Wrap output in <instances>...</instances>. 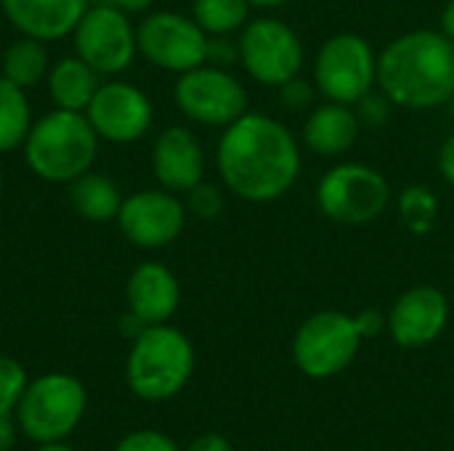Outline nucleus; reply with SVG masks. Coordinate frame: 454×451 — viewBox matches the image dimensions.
<instances>
[{
    "mask_svg": "<svg viewBox=\"0 0 454 451\" xmlns=\"http://www.w3.org/2000/svg\"><path fill=\"white\" fill-rule=\"evenodd\" d=\"M303 152L293 130L261 112H245L223 128L215 146V167L223 186L253 205L282 199L298 181Z\"/></svg>",
    "mask_w": 454,
    "mask_h": 451,
    "instance_id": "nucleus-1",
    "label": "nucleus"
},
{
    "mask_svg": "<svg viewBox=\"0 0 454 451\" xmlns=\"http://www.w3.org/2000/svg\"><path fill=\"white\" fill-rule=\"evenodd\" d=\"M378 88L402 109H436L454 98V43L442 29H412L378 53Z\"/></svg>",
    "mask_w": 454,
    "mask_h": 451,
    "instance_id": "nucleus-2",
    "label": "nucleus"
},
{
    "mask_svg": "<svg viewBox=\"0 0 454 451\" xmlns=\"http://www.w3.org/2000/svg\"><path fill=\"white\" fill-rule=\"evenodd\" d=\"M98 133L85 112L53 109L32 122L24 141L27 167L48 183H72L88 173L98 154Z\"/></svg>",
    "mask_w": 454,
    "mask_h": 451,
    "instance_id": "nucleus-3",
    "label": "nucleus"
},
{
    "mask_svg": "<svg viewBox=\"0 0 454 451\" xmlns=\"http://www.w3.org/2000/svg\"><path fill=\"white\" fill-rule=\"evenodd\" d=\"M194 372V346L168 324H149L128 354L125 377L144 401H165L184 391Z\"/></svg>",
    "mask_w": 454,
    "mask_h": 451,
    "instance_id": "nucleus-4",
    "label": "nucleus"
},
{
    "mask_svg": "<svg viewBox=\"0 0 454 451\" xmlns=\"http://www.w3.org/2000/svg\"><path fill=\"white\" fill-rule=\"evenodd\" d=\"M391 205V183L364 162H340L317 183L319 213L340 226L375 223Z\"/></svg>",
    "mask_w": 454,
    "mask_h": 451,
    "instance_id": "nucleus-5",
    "label": "nucleus"
},
{
    "mask_svg": "<svg viewBox=\"0 0 454 451\" xmlns=\"http://www.w3.org/2000/svg\"><path fill=\"white\" fill-rule=\"evenodd\" d=\"M378 85V53L356 32L327 37L314 58V88L338 104H356Z\"/></svg>",
    "mask_w": 454,
    "mask_h": 451,
    "instance_id": "nucleus-6",
    "label": "nucleus"
},
{
    "mask_svg": "<svg viewBox=\"0 0 454 451\" xmlns=\"http://www.w3.org/2000/svg\"><path fill=\"white\" fill-rule=\"evenodd\" d=\"M85 415V388L77 377L48 372L27 385L19 404V425L37 444L67 439Z\"/></svg>",
    "mask_w": 454,
    "mask_h": 451,
    "instance_id": "nucleus-7",
    "label": "nucleus"
},
{
    "mask_svg": "<svg viewBox=\"0 0 454 451\" xmlns=\"http://www.w3.org/2000/svg\"><path fill=\"white\" fill-rule=\"evenodd\" d=\"M362 332L356 319L343 311H317L309 316L293 340V359L298 369L314 380L335 377L359 354Z\"/></svg>",
    "mask_w": 454,
    "mask_h": 451,
    "instance_id": "nucleus-8",
    "label": "nucleus"
},
{
    "mask_svg": "<svg viewBox=\"0 0 454 451\" xmlns=\"http://www.w3.org/2000/svg\"><path fill=\"white\" fill-rule=\"evenodd\" d=\"M173 98L186 120L207 128H229L245 112H250V96L242 80L213 64H202L178 74Z\"/></svg>",
    "mask_w": 454,
    "mask_h": 451,
    "instance_id": "nucleus-9",
    "label": "nucleus"
},
{
    "mask_svg": "<svg viewBox=\"0 0 454 451\" xmlns=\"http://www.w3.org/2000/svg\"><path fill=\"white\" fill-rule=\"evenodd\" d=\"M239 64L245 72L269 88H279L303 69V43L298 32L274 16H258L239 32Z\"/></svg>",
    "mask_w": 454,
    "mask_h": 451,
    "instance_id": "nucleus-10",
    "label": "nucleus"
},
{
    "mask_svg": "<svg viewBox=\"0 0 454 451\" xmlns=\"http://www.w3.org/2000/svg\"><path fill=\"white\" fill-rule=\"evenodd\" d=\"M72 37H74V56H80L98 74H109V77L122 74L138 53L136 29L128 13L112 3L88 5Z\"/></svg>",
    "mask_w": 454,
    "mask_h": 451,
    "instance_id": "nucleus-11",
    "label": "nucleus"
},
{
    "mask_svg": "<svg viewBox=\"0 0 454 451\" xmlns=\"http://www.w3.org/2000/svg\"><path fill=\"white\" fill-rule=\"evenodd\" d=\"M138 53L165 69L184 74L207 61V32L184 13L154 11L136 27Z\"/></svg>",
    "mask_w": 454,
    "mask_h": 451,
    "instance_id": "nucleus-12",
    "label": "nucleus"
},
{
    "mask_svg": "<svg viewBox=\"0 0 454 451\" xmlns=\"http://www.w3.org/2000/svg\"><path fill=\"white\" fill-rule=\"evenodd\" d=\"M189 221L186 202L168 189H144L122 199L117 226L122 237L141 250H160L173 245Z\"/></svg>",
    "mask_w": 454,
    "mask_h": 451,
    "instance_id": "nucleus-13",
    "label": "nucleus"
},
{
    "mask_svg": "<svg viewBox=\"0 0 454 451\" xmlns=\"http://www.w3.org/2000/svg\"><path fill=\"white\" fill-rule=\"evenodd\" d=\"M85 117L98 138L109 144H136L149 133L154 122V106L138 85L112 80L98 85Z\"/></svg>",
    "mask_w": 454,
    "mask_h": 451,
    "instance_id": "nucleus-14",
    "label": "nucleus"
},
{
    "mask_svg": "<svg viewBox=\"0 0 454 451\" xmlns=\"http://www.w3.org/2000/svg\"><path fill=\"white\" fill-rule=\"evenodd\" d=\"M450 322V300L439 287L418 284L402 292L388 314L391 338L402 348H426L442 338Z\"/></svg>",
    "mask_w": 454,
    "mask_h": 451,
    "instance_id": "nucleus-15",
    "label": "nucleus"
},
{
    "mask_svg": "<svg viewBox=\"0 0 454 451\" xmlns=\"http://www.w3.org/2000/svg\"><path fill=\"white\" fill-rule=\"evenodd\" d=\"M207 157L200 136L186 125L165 128L152 146V173L157 183L173 194H186L205 181Z\"/></svg>",
    "mask_w": 454,
    "mask_h": 451,
    "instance_id": "nucleus-16",
    "label": "nucleus"
},
{
    "mask_svg": "<svg viewBox=\"0 0 454 451\" xmlns=\"http://www.w3.org/2000/svg\"><path fill=\"white\" fill-rule=\"evenodd\" d=\"M88 5V0H0L11 27L43 43L72 35Z\"/></svg>",
    "mask_w": 454,
    "mask_h": 451,
    "instance_id": "nucleus-17",
    "label": "nucleus"
},
{
    "mask_svg": "<svg viewBox=\"0 0 454 451\" xmlns=\"http://www.w3.org/2000/svg\"><path fill=\"white\" fill-rule=\"evenodd\" d=\"M128 311L146 324H165L181 303V284L176 274L157 260L138 263L125 284Z\"/></svg>",
    "mask_w": 454,
    "mask_h": 451,
    "instance_id": "nucleus-18",
    "label": "nucleus"
},
{
    "mask_svg": "<svg viewBox=\"0 0 454 451\" xmlns=\"http://www.w3.org/2000/svg\"><path fill=\"white\" fill-rule=\"evenodd\" d=\"M362 133L359 117L351 104L325 101L311 109L303 122V144L317 157L346 154Z\"/></svg>",
    "mask_w": 454,
    "mask_h": 451,
    "instance_id": "nucleus-19",
    "label": "nucleus"
},
{
    "mask_svg": "<svg viewBox=\"0 0 454 451\" xmlns=\"http://www.w3.org/2000/svg\"><path fill=\"white\" fill-rule=\"evenodd\" d=\"M98 72L88 66L80 56H67L59 58L48 69V93L56 109H69V112H85L88 104L93 101L98 90Z\"/></svg>",
    "mask_w": 454,
    "mask_h": 451,
    "instance_id": "nucleus-20",
    "label": "nucleus"
},
{
    "mask_svg": "<svg viewBox=\"0 0 454 451\" xmlns=\"http://www.w3.org/2000/svg\"><path fill=\"white\" fill-rule=\"evenodd\" d=\"M122 191L120 186L104 175V173H82L69 183V202L74 213L90 223H109L117 221V213L122 207Z\"/></svg>",
    "mask_w": 454,
    "mask_h": 451,
    "instance_id": "nucleus-21",
    "label": "nucleus"
},
{
    "mask_svg": "<svg viewBox=\"0 0 454 451\" xmlns=\"http://www.w3.org/2000/svg\"><path fill=\"white\" fill-rule=\"evenodd\" d=\"M3 77L11 80L19 88H32L37 85L43 77H48V51L43 45V40L27 37L21 35L19 40H13L5 53H3Z\"/></svg>",
    "mask_w": 454,
    "mask_h": 451,
    "instance_id": "nucleus-22",
    "label": "nucleus"
},
{
    "mask_svg": "<svg viewBox=\"0 0 454 451\" xmlns=\"http://www.w3.org/2000/svg\"><path fill=\"white\" fill-rule=\"evenodd\" d=\"M32 128V106L24 88L0 74V152L24 146Z\"/></svg>",
    "mask_w": 454,
    "mask_h": 451,
    "instance_id": "nucleus-23",
    "label": "nucleus"
},
{
    "mask_svg": "<svg viewBox=\"0 0 454 451\" xmlns=\"http://www.w3.org/2000/svg\"><path fill=\"white\" fill-rule=\"evenodd\" d=\"M399 218L404 229L415 237H426L436 229L439 221V197L434 194L431 186L426 183H412L404 186L399 199H396Z\"/></svg>",
    "mask_w": 454,
    "mask_h": 451,
    "instance_id": "nucleus-24",
    "label": "nucleus"
},
{
    "mask_svg": "<svg viewBox=\"0 0 454 451\" xmlns=\"http://www.w3.org/2000/svg\"><path fill=\"white\" fill-rule=\"evenodd\" d=\"M250 8L247 0H194L192 19L207 35H234L247 24Z\"/></svg>",
    "mask_w": 454,
    "mask_h": 451,
    "instance_id": "nucleus-25",
    "label": "nucleus"
},
{
    "mask_svg": "<svg viewBox=\"0 0 454 451\" xmlns=\"http://www.w3.org/2000/svg\"><path fill=\"white\" fill-rule=\"evenodd\" d=\"M27 372L16 359L0 356V415H11L19 409L27 391Z\"/></svg>",
    "mask_w": 454,
    "mask_h": 451,
    "instance_id": "nucleus-26",
    "label": "nucleus"
},
{
    "mask_svg": "<svg viewBox=\"0 0 454 451\" xmlns=\"http://www.w3.org/2000/svg\"><path fill=\"white\" fill-rule=\"evenodd\" d=\"M223 189L207 181H200L194 189L186 191V210L189 215L200 218V221H215L223 213Z\"/></svg>",
    "mask_w": 454,
    "mask_h": 451,
    "instance_id": "nucleus-27",
    "label": "nucleus"
},
{
    "mask_svg": "<svg viewBox=\"0 0 454 451\" xmlns=\"http://www.w3.org/2000/svg\"><path fill=\"white\" fill-rule=\"evenodd\" d=\"M354 112L359 117V125L362 128H370V130H380L388 120H391V112H394V101L383 93V90H370L367 96H362L356 104H354Z\"/></svg>",
    "mask_w": 454,
    "mask_h": 451,
    "instance_id": "nucleus-28",
    "label": "nucleus"
},
{
    "mask_svg": "<svg viewBox=\"0 0 454 451\" xmlns=\"http://www.w3.org/2000/svg\"><path fill=\"white\" fill-rule=\"evenodd\" d=\"M114 451H178V447L160 431H136L125 436Z\"/></svg>",
    "mask_w": 454,
    "mask_h": 451,
    "instance_id": "nucleus-29",
    "label": "nucleus"
},
{
    "mask_svg": "<svg viewBox=\"0 0 454 451\" xmlns=\"http://www.w3.org/2000/svg\"><path fill=\"white\" fill-rule=\"evenodd\" d=\"M239 61V43L231 40V35H207V61L213 66H231Z\"/></svg>",
    "mask_w": 454,
    "mask_h": 451,
    "instance_id": "nucleus-30",
    "label": "nucleus"
},
{
    "mask_svg": "<svg viewBox=\"0 0 454 451\" xmlns=\"http://www.w3.org/2000/svg\"><path fill=\"white\" fill-rule=\"evenodd\" d=\"M311 88H314V85L306 82V80H301V74H298V77L287 80L285 85H279L277 90H279V101H282L290 112H301V109H306V106L311 104V96H314Z\"/></svg>",
    "mask_w": 454,
    "mask_h": 451,
    "instance_id": "nucleus-31",
    "label": "nucleus"
},
{
    "mask_svg": "<svg viewBox=\"0 0 454 451\" xmlns=\"http://www.w3.org/2000/svg\"><path fill=\"white\" fill-rule=\"evenodd\" d=\"M354 319H356V327H359L362 338H378L383 332V327H388V316H383L375 308H364Z\"/></svg>",
    "mask_w": 454,
    "mask_h": 451,
    "instance_id": "nucleus-32",
    "label": "nucleus"
},
{
    "mask_svg": "<svg viewBox=\"0 0 454 451\" xmlns=\"http://www.w3.org/2000/svg\"><path fill=\"white\" fill-rule=\"evenodd\" d=\"M439 173H442V178L454 189V133L442 144V149H439Z\"/></svg>",
    "mask_w": 454,
    "mask_h": 451,
    "instance_id": "nucleus-33",
    "label": "nucleus"
},
{
    "mask_svg": "<svg viewBox=\"0 0 454 451\" xmlns=\"http://www.w3.org/2000/svg\"><path fill=\"white\" fill-rule=\"evenodd\" d=\"M186 451H234V449H231V444H229L223 436H218V433H205V436H197V439L189 444V449Z\"/></svg>",
    "mask_w": 454,
    "mask_h": 451,
    "instance_id": "nucleus-34",
    "label": "nucleus"
},
{
    "mask_svg": "<svg viewBox=\"0 0 454 451\" xmlns=\"http://www.w3.org/2000/svg\"><path fill=\"white\" fill-rule=\"evenodd\" d=\"M146 327H149V324H146L144 319H138L133 311H128V314H122V316H120V332H122V338L136 340Z\"/></svg>",
    "mask_w": 454,
    "mask_h": 451,
    "instance_id": "nucleus-35",
    "label": "nucleus"
},
{
    "mask_svg": "<svg viewBox=\"0 0 454 451\" xmlns=\"http://www.w3.org/2000/svg\"><path fill=\"white\" fill-rule=\"evenodd\" d=\"M16 444V423L11 415H0V451H11Z\"/></svg>",
    "mask_w": 454,
    "mask_h": 451,
    "instance_id": "nucleus-36",
    "label": "nucleus"
},
{
    "mask_svg": "<svg viewBox=\"0 0 454 451\" xmlns=\"http://www.w3.org/2000/svg\"><path fill=\"white\" fill-rule=\"evenodd\" d=\"M112 5H117L125 13H144L154 5V0H109Z\"/></svg>",
    "mask_w": 454,
    "mask_h": 451,
    "instance_id": "nucleus-37",
    "label": "nucleus"
},
{
    "mask_svg": "<svg viewBox=\"0 0 454 451\" xmlns=\"http://www.w3.org/2000/svg\"><path fill=\"white\" fill-rule=\"evenodd\" d=\"M442 32L454 43V0H447V5L442 11Z\"/></svg>",
    "mask_w": 454,
    "mask_h": 451,
    "instance_id": "nucleus-38",
    "label": "nucleus"
},
{
    "mask_svg": "<svg viewBox=\"0 0 454 451\" xmlns=\"http://www.w3.org/2000/svg\"><path fill=\"white\" fill-rule=\"evenodd\" d=\"M253 8H263V11H274V8H282L287 5L290 0H247Z\"/></svg>",
    "mask_w": 454,
    "mask_h": 451,
    "instance_id": "nucleus-39",
    "label": "nucleus"
},
{
    "mask_svg": "<svg viewBox=\"0 0 454 451\" xmlns=\"http://www.w3.org/2000/svg\"><path fill=\"white\" fill-rule=\"evenodd\" d=\"M37 451H74L69 449L67 444H61V441H48V444H40V449Z\"/></svg>",
    "mask_w": 454,
    "mask_h": 451,
    "instance_id": "nucleus-40",
    "label": "nucleus"
},
{
    "mask_svg": "<svg viewBox=\"0 0 454 451\" xmlns=\"http://www.w3.org/2000/svg\"><path fill=\"white\" fill-rule=\"evenodd\" d=\"M0 194H3V173H0Z\"/></svg>",
    "mask_w": 454,
    "mask_h": 451,
    "instance_id": "nucleus-41",
    "label": "nucleus"
},
{
    "mask_svg": "<svg viewBox=\"0 0 454 451\" xmlns=\"http://www.w3.org/2000/svg\"><path fill=\"white\" fill-rule=\"evenodd\" d=\"M450 104H452V114H454V98H452V101H450Z\"/></svg>",
    "mask_w": 454,
    "mask_h": 451,
    "instance_id": "nucleus-42",
    "label": "nucleus"
}]
</instances>
